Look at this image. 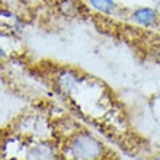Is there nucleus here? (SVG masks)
Instances as JSON below:
<instances>
[{
  "label": "nucleus",
  "instance_id": "1",
  "mask_svg": "<svg viewBox=\"0 0 160 160\" xmlns=\"http://www.w3.org/2000/svg\"><path fill=\"white\" fill-rule=\"evenodd\" d=\"M102 144L89 134L77 135L70 144V152L76 160H96L102 154Z\"/></svg>",
  "mask_w": 160,
  "mask_h": 160
},
{
  "label": "nucleus",
  "instance_id": "2",
  "mask_svg": "<svg viewBox=\"0 0 160 160\" xmlns=\"http://www.w3.org/2000/svg\"><path fill=\"white\" fill-rule=\"evenodd\" d=\"M132 21H135L140 25L152 26L159 22V13L154 9L150 8H140L132 12Z\"/></svg>",
  "mask_w": 160,
  "mask_h": 160
},
{
  "label": "nucleus",
  "instance_id": "3",
  "mask_svg": "<svg viewBox=\"0 0 160 160\" xmlns=\"http://www.w3.org/2000/svg\"><path fill=\"white\" fill-rule=\"evenodd\" d=\"M28 160H54V152L48 146H37L29 152Z\"/></svg>",
  "mask_w": 160,
  "mask_h": 160
},
{
  "label": "nucleus",
  "instance_id": "4",
  "mask_svg": "<svg viewBox=\"0 0 160 160\" xmlns=\"http://www.w3.org/2000/svg\"><path fill=\"white\" fill-rule=\"evenodd\" d=\"M93 9L102 13H112L115 10V2L114 0H89Z\"/></svg>",
  "mask_w": 160,
  "mask_h": 160
},
{
  "label": "nucleus",
  "instance_id": "5",
  "mask_svg": "<svg viewBox=\"0 0 160 160\" xmlns=\"http://www.w3.org/2000/svg\"><path fill=\"white\" fill-rule=\"evenodd\" d=\"M154 160H160V156H157V157H156V159H154Z\"/></svg>",
  "mask_w": 160,
  "mask_h": 160
}]
</instances>
